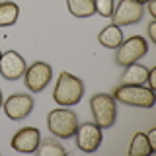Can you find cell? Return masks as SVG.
I'll return each instance as SVG.
<instances>
[{
    "label": "cell",
    "mask_w": 156,
    "mask_h": 156,
    "mask_svg": "<svg viewBox=\"0 0 156 156\" xmlns=\"http://www.w3.org/2000/svg\"><path fill=\"white\" fill-rule=\"evenodd\" d=\"M84 98V82L72 72L62 70L55 82V90H53V100L61 107H72L78 105L80 100Z\"/></svg>",
    "instance_id": "1"
},
{
    "label": "cell",
    "mask_w": 156,
    "mask_h": 156,
    "mask_svg": "<svg viewBox=\"0 0 156 156\" xmlns=\"http://www.w3.org/2000/svg\"><path fill=\"white\" fill-rule=\"evenodd\" d=\"M76 127H78V115L68 107L58 105L57 109H51L47 113V129L55 139L61 140L72 139L76 133Z\"/></svg>",
    "instance_id": "2"
},
{
    "label": "cell",
    "mask_w": 156,
    "mask_h": 156,
    "mask_svg": "<svg viewBox=\"0 0 156 156\" xmlns=\"http://www.w3.org/2000/svg\"><path fill=\"white\" fill-rule=\"evenodd\" d=\"M111 96L119 104H125L131 107H143V109H148V107H152L156 104V94L152 90H148L146 86L119 84V86H115Z\"/></svg>",
    "instance_id": "3"
},
{
    "label": "cell",
    "mask_w": 156,
    "mask_h": 156,
    "mask_svg": "<svg viewBox=\"0 0 156 156\" xmlns=\"http://www.w3.org/2000/svg\"><path fill=\"white\" fill-rule=\"evenodd\" d=\"M90 111L94 115V123L101 129H111L117 119V101L111 94L100 92L90 98Z\"/></svg>",
    "instance_id": "4"
},
{
    "label": "cell",
    "mask_w": 156,
    "mask_h": 156,
    "mask_svg": "<svg viewBox=\"0 0 156 156\" xmlns=\"http://www.w3.org/2000/svg\"><path fill=\"white\" fill-rule=\"evenodd\" d=\"M148 53V41L143 35H131L121 41V45L115 49V62L119 66H129L133 62H139Z\"/></svg>",
    "instance_id": "5"
},
{
    "label": "cell",
    "mask_w": 156,
    "mask_h": 156,
    "mask_svg": "<svg viewBox=\"0 0 156 156\" xmlns=\"http://www.w3.org/2000/svg\"><path fill=\"white\" fill-rule=\"evenodd\" d=\"M23 84L31 94H39V92H43L45 88L51 84L53 80V66L49 65L45 61H35L31 62L26 72H23Z\"/></svg>",
    "instance_id": "6"
},
{
    "label": "cell",
    "mask_w": 156,
    "mask_h": 156,
    "mask_svg": "<svg viewBox=\"0 0 156 156\" xmlns=\"http://www.w3.org/2000/svg\"><path fill=\"white\" fill-rule=\"evenodd\" d=\"M101 127L94 123V121H88V123H80L76 127L74 133V143L78 146V150L86 154H92L100 148L101 140H104V135H101Z\"/></svg>",
    "instance_id": "7"
},
{
    "label": "cell",
    "mask_w": 156,
    "mask_h": 156,
    "mask_svg": "<svg viewBox=\"0 0 156 156\" xmlns=\"http://www.w3.org/2000/svg\"><path fill=\"white\" fill-rule=\"evenodd\" d=\"M144 16V4H139L136 0H119L111 14V23L123 27V26H135Z\"/></svg>",
    "instance_id": "8"
},
{
    "label": "cell",
    "mask_w": 156,
    "mask_h": 156,
    "mask_svg": "<svg viewBox=\"0 0 156 156\" xmlns=\"http://www.w3.org/2000/svg\"><path fill=\"white\" fill-rule=\"evenodd\" d=\"M33 105H35V101H33L31 94H20V92H16V94L8 96L6 100H4L2 109H4V113H6L8 119L23 121L33 111Z\"/></svg>",
    "instance_id": "9"
},
{
    "label": "cell",
    "mask_w": 156,
    "mask_h": 156,
    "mask_svg": "<svg viewBox=\"0 0 156 156\" xmlns=\"http://www.w3.org/2000/svg\"><path fill=\"white\" fill-rule=\"evenodd\" d=\"M39 143H41V131H39L37 127H23V129L16 131V135L10 140V146H12L16 152L33 154L37 150Z\"/></svg>",
    "instance_id": "10"
},
{
    "label": "cell",
    "mask_w": 156,
    "mask_h": 156,
    "mask_svg": "<svg viewBox=\"0 0 156 156\" xmlns=\"http://www.w3.org/2000/svg\"><path fill=\"white\" fill-rule=\"evenodd\" d=\"M26 68H27V62L20 53L16 51L2 53V57H0V76L2 78H6L10 82L20 80L26 72Z\"/></svg>",
    "instance_id": "11"
},
{
    "label": "cell",
    "mask_w": 156,
    "mask_h": 156,
    "mask_svg": "<svg viewBox=\"0 0 156 156\" xmlns=\"http://www.w3.org/2000/svg\"><path fill=\"white\" fill-rule=\"evenodd\" d=\"M123 74L119 78V84H131V86H144L146 84V74H148V66L143 62H133L129 66H123Z\"/></svg>",
    "instance_id": "12"
},
{
    "label": "cell",
    "mask_w": 156,
    "mask_h": 156,
    "mask_svg": "<svg viewBox=\"0 0 156 156\" xmlns=\"http://www.w3.org/2000/svg\"><path fill=\"white\" fill-rule=\"evenodd\" d=\"M98 41H100V45L105 47V49H117L121 45V41H123V31H121L119 26L109 23V26H105L100 33H98Z\"/></svg>",
    "instance_id": "13"
},
{
    "label": "cell",
    "mask_w": 156,
    "mask_h": 156,
    "mask_svg": "<svg viewBox=\"0 0 156 156\" xmlns=\"http://www.w3.org/2000/svg\"><path fill=\"white\" fill-rule=\"evenodd\" d=\"M20 20V6L12 0L0 2V27H10Z\"/></svg>",
    "instance_id": "14"
},
{
    "label": "cell",
    "mask_w": 156,
    "mask_h": 156,
    "mask_svg": "<svg viewBox=\"0 0 156 156\" xmlns=\"http://www.w3.org/2000/svg\"><path fill=\"white\" fill-rule=\"evenodd\" d=\"M66 8L74 18H90L96 14L94 0H66Z\"/></svg>",
    "instance_id": "15"
},
{
    "label": "cell",
    "mask_w": 156,
    "mask_h": 156,
    "mask_svg": "<svg viewBox=\"0 0 156 156\" xmlns=\"http://www.w3.org/2000/svg\"><path fill=\"white\" fill-rule=\"evenodd\" d=\"M152 146H150L148 139H146V133L139 131V133L133 135L129 144V156H144V154H152Z\"/></svg>",
    "instance_id": "16"
},
{
    "label": "cell",
    "mask_w": 156,
    "mask_h": 156,
    "mask_svg": "<svg viewBox=\"0 0 156 156\" xmlns=\"http://www.w3.org/2000/svg\"><path fill=\"white\" fill-rule=\"evenodd\" d=\"M35 152L39 156H65L66 154V148L61 143H57V140L47 139V140H41V143H39Z\"/></svg>",
    "instance_id": "17"
},
{
    "label": "cell",
    "mask_w": 156,
    "mask_h": 156,
    "mask_svg": "<svg viewBox=\"0 0 156 156\" xmlns=\"http://www.w3.org/2000/svg\"><path fill=\"white\" fill-rule=\"evenodd\" d=\"M94 8L96 14L101 18H111L115 10V0H94Z\"/></svg>",
    "instance_id": "18"
},
{
    "label": "cell",
    "mask_w": 156,
    "mask_h": 156,
    "mask_svg": "<svg viewBox=\"0 0 156 156\" xmlns=\"http://www.w3.org/2000/svg\"><path fill=\"white\" fill-rule=\"evenodd\" d=\"M148 90L156 92V66L148 68V74H146V84H144Z\"/></svg>",
    "instance_id": "19"
},
{
    "label": "cell",
    "mask_w": 156,
    "mask_h": 156,
    "mask_svg": "<svg viewBox=\"0 0 156 156\" xmlns=\"http://www.w3.org/2000/svg\"><path fill=\"white\" fill-rule=\"evenodd\" d=\"M146 33H148V41L156 43V20H150L148 27H146Z\"/></svg>",
    "instance_id": "20"
},
{
    "label": "cell",
    "mask_w": 156,
    "mask_h": 156,
    "mask_svg": "<svg viewBox=\"0 0 156 156\" xmlns=\"http://www.w3.org/2000/svg\"><path fill=\"white\" fill-rule=\"evenodd\" d=\"M146 139H148V143H150V146H152V150L156 152V129L152 127V129L146 133Z\"/></svg>",
    "instance_id": "21"
},
{
    "label": "cell",
    "mask_w": 156,
    "mask_h": 156,
    "mask_svg": "<svg viewBox=\"0 0 156 156\" xmlns=\"http://www.w3.org/2000/svg\"><path fill=\"white\" fill-rule=\"evenodd\" d=\"M146 10H148L150 18L156 20V0H148V2H146Z\"/></svg>",
    "instance_id": "22"
},
{
    "label": "cell",
    "mask_w": 156,
    "mask_h": 156,
    "mask_svg": "<svg viewBox=\"0 0 156 156\" xmlns=\"http://www.w3.org/2000/svg\"><path fill=\"white\" fill-rule=\"evenodd\" d=\"M2 104H4V94H2V90H0V107H2Z\"/></svg>",
    "instance_id": "23"
},
{
    "label": "cell",
    "mask_w": 156,
    "mask_h": 156,
    "mask_svg": "<svg viewBox=\"0 0 156 156\" xmlns=\"http://www.w3.org/2000/svg\"><path fill=\"white\" fill-rule=\"evenodd\" d=\"M136 2H139V4H146V2H148V0H136Z\"/></svg>",
    "instance_id": "24"
},
{
    "label": "cell",
    "mask_w": 156,
    "mask_h": 156,
    "mask_svg": "<svg viewBox=\"0 0 156 156\" xmlns=\"http://www.w3.org/2000/svg\"><path fill=\"white\" fill-rule=\"evenodd\" d=\"M0 57H2V51H0Z\"/></svg>",
    "instance_id": "25"
}]
</instances>
